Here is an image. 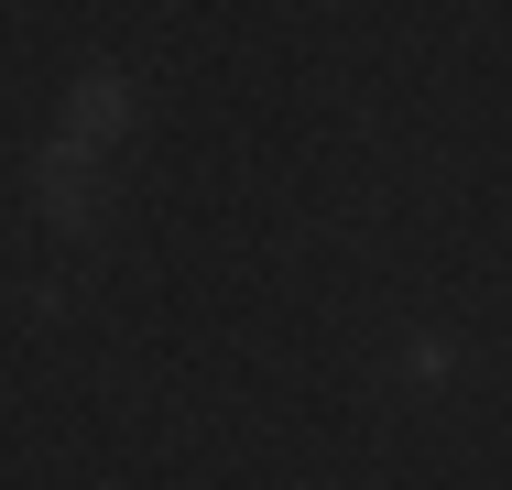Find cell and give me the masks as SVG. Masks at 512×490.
<instances>
[{"instance_id":"cell-1","label":"cell","mask_w":512,"mask_h":490,"mask_svg":"<svg viewBox=\"0 0 512 490\" xmlns=\"http://www.w3.org/2000/svg\"><path fill=\"white\" fill-rule=\"evenodd\" d=\"M44 218H55V229H88V218H99V164L55 153V164H44Z\"/></svg>"},{"instance_id":"cell-2","label":"cell","mask_w":512,"mask_h":490,"mask_svg":"<svg viewBox=\"0 0 512 490\" xmlns=\"http://www.w3.org/2000/svg\"><path fill=\"white\" fill-rule=\"evenodd\" d=\"M120 109H131V98H120V77H88V88L66 98V153H99L109 131H120Z\"/></svg>"}]
</instances>
